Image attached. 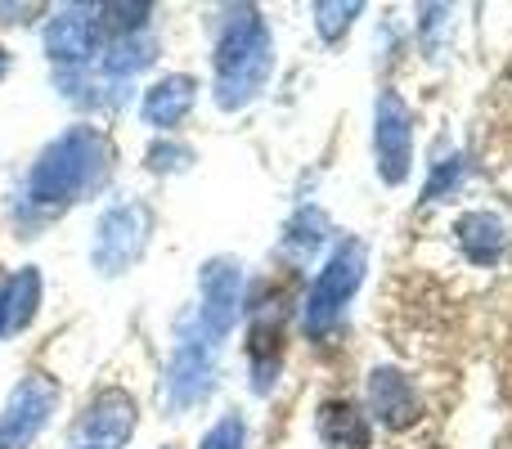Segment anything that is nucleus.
<instances>
[{
	"label": "nucleus",
	"mask_w": 512,
	"mask_h": 449,
	"mask_svg": "<svg viewBox=\"0 0 512 449\" xmlns=\"http://www.w3.org/2000/svg\"><path fill=\"white\" fill-rule=\"evenodd\" d=\"M369 409L382 427H409L418 418L414 382L396 369H373L369 373Z\"/></svg>",
	"instance_id": "8"
},
{
	"label": "nucleus",
	"mask_w": 512,
	"mask_h": 449,
	"mask_svg": "<svg viewBox=\"0 0 512 449\" xmlns=\"http://www.w3.org/2000/svg\"><path fill=\"white\" fill-rule=\"evenodd\" d=\"M149 234V212L135 203L113 207V212L99 221V238H95V265L104 274H117L126 261H135Z\"/></svg>",
	"instance_id": "7"
},
{
	"label": "nucleus",
	"mask_w": 512,
	"mask_h": 449,
	"mask_svg": "<svg viewBox=\"0 0 512 449\" xmlns=\"http://www.w3.org/2000/svg\"><path fill=\"white\" fill-rule=\"evenodd\" d=\"M319 441L328 449H369V418L351 400H324L319 405Z\"/></svg>",
	"instance_id": "11"
},
{
	"label": "nucleus",
	"mask_w": 512,
	"mask_h": 449,
	"mask_svg": "<svg viewBox=\"0 0 512 449\" xmlns=\"http://www.w3.org/2000/svg\"><path fill=\"white\" fill-rule=\"evenodd\" d=\"M198 449H243V418H234V414L221 418V423L203 436V445Z\"/></svg>",
	"instance_id": "17"
},
{
	"label": "nucleus",
	"mask_w": 512,
	"mask_h": 449,
	"mask_svg": "<svg viewBox=\"0 0 512 449\" xmlns=\"http://www.w3.org/2000/svg\"><path fill=\"white\" fill-rule=\"evenodd\" d=\"M0 72H5V59H0Z\"/></svg>",
	"instance_id": "19"
},
{
	"label": "nucleus",
	"mask_w": 512,
	"mask_h": 449,
	"mask_svg": "<svg viewBox=\"0 0 512 449\" xmlns=\"http://www.w3.org/2000/svg\"><path fill=\"white\" fill-rule=\"evenodd\" d=\"M459 176H463V162L459 158L441 162V167H436V176H432V185H427V203H436V198H441V189L459 185Z\"/></svg>",
	"instance_id": "18"
},
{
	"label": "nucleus",
	"mask_w": 512,
	"mask_h": 449,
	"mask_svg": "<svg viewBox=\"0 0 512 449\" xmlns=\"http://www.w3.org/2000/svg\"><path fill=\"white\" fill-rule=\"evenodd\" d=\"M54 400H59V387H54L45 373H27L23 387L14 391L9 409L0 414V449H27L32 436L45 427Z\"/></svg>",
	"instance_id": "5"
},
{
	"label": "nucleus",
	"mask_w": 512,
	"mask_h": 449,
	"mask_svg": "<svg viewBox=\"0 0 512 449\" xmlns=\"http://www.w3.org/2000/svg\"><path fill=\"white\" fill-rule=\"evenodd\" d=\"M99 45V18L90 14H59L45 32V50L50 59H63V63H77L86 54H95Z\"/></svg>",
	"instance_id": "10"
},
{
	"label": "nucleus",
	"mask_w": 512,
	"mask_h": 449,
	"mask_svg": "<svg viewBox=\"0 0 512 449\" xmlns=\"http://www.w3.org/2000/svg\"><path fill=\"white\" fill-rule=\"evenodd\" d=\"M319 14V32H324V41H337V36L351 27V18L360 14V5H315Z\"/></svg>",
	"instance_id": "16"
},
{
	"label": "nucleus",
	"mask_w": 512,
	"mask_h": 449,
	"mask_svg": "<svg viewBox=\"0 0 512 449\" xmlns=\"http://www.w3.org/2000/svg\"><path fill=\"white\" fill-rule=\"evenodd\" d=\"M203 391H207V355L185 346V351L176 355V369H171V396H176V405H189V400H198Z\"/></svg>",
	"instance_id": "15"
},
{
	"label": "nucleus",
	"mask_w": 512,
	"mask_h": 449,
	"mask_svg": "<svg viewBox=\"0 0 512 449\" xmlns=\"http://www.w3.org/2000/svg\"><path fill=\"white\" fill-rule=\"evenodd\" d=\"M131 432H135V400L126 391L108 387L77 418L68 449H122L131 441Z\"/></svg>",
	"instance_id": "4"
},
{
	"label": "nucleus",
	"mask_w": 512,
	"mask_h": 449,
	"mask_svg": "<svg viewBox=\"0 0 512 449\" xmlns=\"http://www.w3.org/2000/svg\"><path fill=\"white\" fill-rule=\"evenodd\" d=\"M189 108H194V77H180V72L176 77H162L149 90V99H144V117L153 126H176Z\"/></svg>",
	"instance_id": "14"
},
{
	"label": "nucleus",
	"mask_w": 512,
	"mask_h": 449,
	"mask_svg": "<svg viewBox=\"0 0 512 449\" xmlns=\"http://www.w3.org/2000/svg\"><path fill=\"white\" fill-rule=\"evenodd\" d=\"M234 315H239V265L212 261L203 270V319L221 337V333H230Z\"/></svg>",
	"instance_id": "9"
},
{
	"label": "nucleus",
	"mask_w": 512,
	"mask_h": 449,
	"mask_svg": "<svg viewBox=\"0 0 512 449\" xmlns=\"http://www.w3.org/2000/svg\"><path fill=\"white\" fill-rule=\"evenodd\" d=\"M454 234H459V247L468 252V261L477 265H495L508 247V225L495 212H468Z\"/></svg>",
	"instance_id": "12"
},
{
	"label": "nucleus",
	"mask_w": 512,
	"mask_h": 449,
	"mask_svg": "<svg viewBox=\"0 0 512 449\" xmlns=\"http://www.w3.org/2000/svg\"><path fill=\"white\" fill-rule=\"evenodd\" d=\"M373 149H378V171L387 185H400L409 171V153H414V126L400 104V95L378 99V126H373Z\"/></svg>",
	"instance_id": "6"
},
{
	"label": "nucleus",
	"mask_w": 512,
	"mask_h": 449,
	"mask_svg": "<svg viewBox=\"0 0 512 449\" xmlns=\"http://www.w3.org/2000/svg\"><path fill=\"white\" fill-rule=\"evenodd\" d=\"M104 158H108V149L95 131H68L59 144H50V149L41 153L27 194H32V203H41V207L72 203V198L95 180V171H104Z\"/></svg>",
	"instance_id": "2"
},
{
	"label": "nucleus",
	"mask_w": 512,
	"mask_h": 449,
	"mask_svg": "<svg viewBox=\"0 0 512 449\" xmlns=\"http://www.w3.org/2000/svg\"><path fill=\"white\" fill-rule=\"evenodd\" d=\"M360 279H364V247L355 243V238H346L306 297V315H301L306 319V333L324 337L328 328L337 324V315H342V301L360 288Z\"/></svg>",
	"instance_id": "3"
},
{
	"label": "nucleus",
	"mask_w": 512,
	"mask_h": 449,
	"mask_svg": "<svg viewBox=\"0 0 512 449\" xmlns=\"http://www.w3.org/2000/svg\"><path fill=\"white\" fill-rule=\"evenodd\" d=\"M270 32L256 9H234L216 45V99L221 108H243L270 77Z\"/></svg>",
	"instance_id": "1"
},
{
	"label": "nucleus",
	"mask_w": 512,
	"mask_h": 449,
	"mask_svg": "<svg viewBox=\"0 0 512 449\" xmlns=\"http://www.w3.org/2000/svg\"><path fill=\"white\" fill-rule=\"evenodd\" d=\"M36 301H41V274L23 270L18 279H9L5 288H0V337L32 324Z\"/></svg>",
	"instance_id": "13"
}]
</instances>
